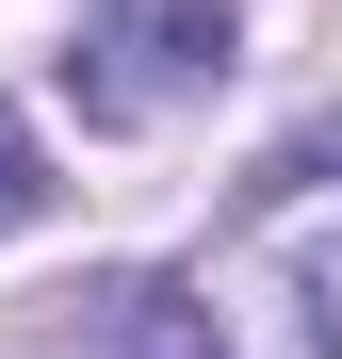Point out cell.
Here are the masks:
<instances>
[{
    "mask_svg": "<svg viewBox=\"0 0 342 359\" xmlns=\"http://www.w3.org/2000/svg\"><path fill=\"white\" fill-rule=\"evenodd\" d=\"M49 212V147H33V114H0V229H33Z\"/></svg>",
    "mask_w": 342,
    "mask_h": 359,
    "instance_id": "cell-3",
    "label": "cell"
},
{
    "mask_svg": "<svg viewBox=\"0 0 342 359\" xmlns=\"http://www.w3.org/2000/svg\"><path fill=\"white\" fill-rule=\"evenodd\" d=\"M228 66H245L228 0H98V17L66 33V98H82V131H163V114H196Z\"/></svg>",
    "mask_w": 342,
    "mask_h": 359,
    "instance_id": "cell-1",
    "label": "cell"
},
{
    "mask_svg": "<svg viewBox=\"0 0 342 359\" xmlns=\"http://www.w3.org/2000/svg\"><path fill=\"white\" fill-rule=\"evenodd\" d=\"M261 327H277V359H342V229H294L261 262Z\"/></svg>",
    "mask_w": 342,
    "mask_h": 359,
    "instance_id": "cell-2",
    "label": "cell"
}]
</instances>
